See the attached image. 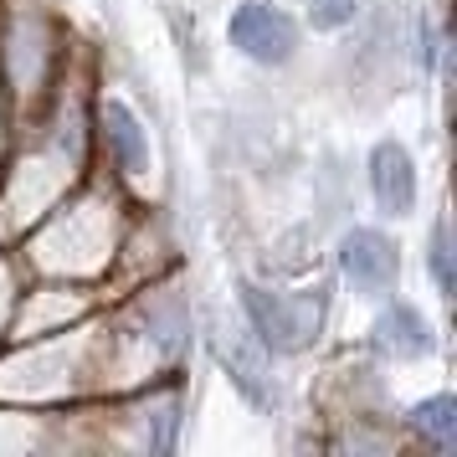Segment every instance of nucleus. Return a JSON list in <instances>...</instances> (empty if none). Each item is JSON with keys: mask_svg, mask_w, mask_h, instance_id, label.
Masks as SVG:
<instances>
[{"mask_svg": "<svg viewBox=\"0 0 457 457\" xmlns=\"http://www.w3.org/2000/svg\"><path fill=\"white\" fill-rule=\"evenodd\" d=\"M242 319H247V329L257 334L262 350L298 354L324 334L329 298H324L319 288L278 293V288H252V283H242Z\"/></svg>", "mask_w": 457, "mask_h": 457, "instance_id": "nucleus-1", "label": "nucleus"}, {"mask_svg": "<svg viewBox=\"0 0 457 457\" xmlns=\"http://www.w3.org/2000/svg\"><path fill=\"white\" fill-rule=\"evenodd\" d=\"M227 37L242 57H252V62H262V67H278V62L293 57L298 26H293V16L278 11L272 0H242L227 21Z\"/></svg>", "mask_w": 457, "mask_h": 457, "instance_id": "nucleus-2", "label": "nucleus"}, {"mask_svg": "<svg viewBox=\"0 0 457 457\" xmlns=\"http://www.w3.org/2000/svg\"><path fill=\"white\" fill-rule=\"evenodd\" d=\"M339 257V272L350 278V288H360L365 298H391L395 278H401V257H395V242L375 227H354L345 231V242L334 247Z\"/></svg>", "mask_w": 457, "mask_h": 457, "instance_id": "nucleus-3", "label": "nucleus"}, {"mask_svg": "<svg viewBox=\"0 0 457 457\" xmlns=\"http://www.w3.org/2000/svg\"><path fill=\"white\" fill-rule=\"evenodd\" d=\"M211 350L221 360V370L242 386L247 401L268 406V365H262V345H257V334L247 329V319H242V324L216 319V324H211Z\"/></svg>", "mask_w": 457, "mask_h": 457, "instance_id": "nucleus-4", "label": "nucleus"}, {"mask_svg": "<svg viewBox=\"0 0 457 457\" xmlns=\"http://www.w3.org/2000/svg\"><path fill=\"white\" fill-rule=\"evenodd\" d=\"M365 180H370V195L375 206L386 211V216H411L416 206V165L411 154L395 145V139H380L370 149V170H365Z\"/></svg>", "mask_w": 457, "mask_h": 457, "instance_id": "nucleus-5", "label": "nucleus"}, {"mask_svg": "<svg viewBox=\"0 0 457 457\" xmlns=\"http://www.w3.org/2000/svg\"><path fill=\"white\" fill-rule=\"evenodd\" d=\"M104 145H108V160H113V170L124 175V180H145L149 165H154V154H149V134L145 124H139V113L129 104H104Z\"/></svg>", "mask_w": 457, "mask_h": 457, "instance_id": "nucleus-6", "label": "nucleus"}, {"mask_svg": "<svg viewBox=\"0 0 457 457\" xmlns=\"http://www.w3.org/2000/svg\"><path fill=\"white\" fill-rule=\"evenodd\" d=\"M370 350L386 360H421L432 354V324L411 303H386L370 324Z\"/></svg>", "mask_w": 457, "mask_h": 457, "instance_id": "nucleus-7", "label": "nucleus"}, {"mask_svg": "<svg viewBox=\"0 0 457 457\" xmlns=\"http://www.w3.org/2000/svg\"><path fill=\"white\" fill-rule=\"evenodd\" d=\"M411 432L421 442H432L436 453H453L457 447V401L453 395H427L411 406Z\"/></svg>", "mask_w": 457, "mask_h": 457, "instance_id": "nucleus-8", "label": "nucleus"}, {"mask_svg": "<svg viewBox=\"0 0 457 457\" xmlns=\"http://www.w3.org/2000/svg\"><path fill=\"white\" fill-rule=\"evenodd\" d=\"M432 278H436V288L442 293H453V237H447V216H436V227H432Z\"/></svg>", "mask_w": 457, "mask_h": 457, "instance_id": "nucleus-9", "label": "nucleus"}, {"mask_svg": "<svg viewBox=\"0 0 457 457\" xmlns=\"http://www.w3.org/2000/svg\"><path fill=\"white\" fill-rule=\"evenodd\" d=\"M350 21H354V0H319V11H313V26H324V31Z\"/></svg>", "mask_w": 457, "mask_h": 457, "instance_id": "nucleus-10", "label": "nucleus"}]
</instances>
